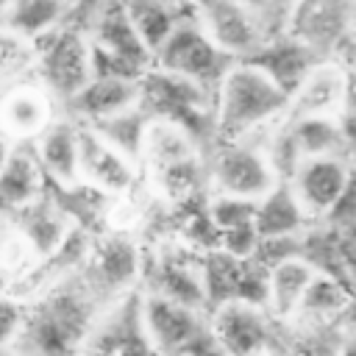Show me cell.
<instances>
[{"instance_id": "22", "label": "cell", "mask_w": 356, "mask_h": 356, "mask_svg": "<svg viewBox=\"0 0 356 356\" xmlns=\"http://www.w3.org/2000/svg\"><path fill=\"white\" fill-rule=\"evenodd\" d=\"M75 0H8L3 3V33L42 42L58 28L70 25Z\"/></svg>"}, {"instance_id": "4", "label": "cell", "mask_w": 356, "mask_h": 356, "mask_svg": "<svg viewBox=\"0 0 356 356\" xmlns=\"http://www.w3.org/2000/svg\"><path fill=\"white\" fill-rule=\"evenodd\" d=\"M139 106L150 114V120L172 122L192 134L200 145L206 136H214V108L217 92L197 86L192 81L175 78L161 70H150L139 81Z\"/></svg>"}, {"instance_id": "11", "label": "cell", "mask_w": 356, "mask_h": 356, "mask_svg": "<svg viewBox=\"0 0 356 356\" xmlns=\"http://www.w3.org/2000/svg\"><path fill=\"white\" fill-rule=\"evenodd\" d=\"M78 356H156L142 323V295L128 292L103 309Z\"/></svg>"}, {"instance_id": "10", "label": "cell", "mask_w": 356, "mask_h": 356, "mask_svg": "<svg viewBox=\"0 0 356 356\" xmlns=\"http://www.w3.org/2000/svg\"><path fill=\"white\" fill-rule=\"evenodd\" d=\"M139 248L125 234H106L103 239H97L92 245L86 264L81 267L83 281L103 306H111L114 300L134 292V281L139 278Z\"/></svg>"}, {"instance_id": "8", "label": "cell", "mask_w": 356, "mask_h": 356, "mask_svg": "<svg viewBox=\"0 0 356 356\" xmlns=\"http://www.w3.org/2000/svg\"><path fill=\"white\" fill-rule=\"evenodd\" d=\"M192 14L234 61L253 58L273 39L261 8L250 0H192Z\"/></svg>"}, {"instance_id": "26", "label": "cell", "mask_w": 356, "mask_h": 356, "mask_svg": "<svg viewBox=\"0 0 356 356\" xmlns=\"http://www.w3.org/2000/svg\"><path fill=\"white\" fill-rule=\"evenodd\" d=\"M353 298H356V292L348 284H342L334 275L317 273V278L312 281V286H309V292H306V298H303V303L292 320H298L306 328L331 325L334 320L348 317Z\"/></svg>"}, {"instance_id": "27", "label": "cell", "mask_w": 356, "mask_h": 356, "mask_svg": "<svg viewBox=\"0 0 356 356\" xmlns=\"http://www.w3.org/2000/svg\"><path fill=\"white\" fill-rule=\"evenodd\" d=\"M128 8L145 44L153 50V58L156 50L167 42V36L178 28V22L186 17L181 14V6L175 0H128Z\"/></svg>"}, {"instance_id": "19", "label": "cell", "mask_w": 356, "mask_h": 356, "mask_svg": "<svg viewBox=\"0 0 356 356\" xmlns=\"http://www.w3.org/2000/svg\"><path fill=\"white\" fill-rule=\"evenodd\" d=\"M33 145L39 164L44 167L47 178L61 189L81 186V122L58 117Z\"/></svg>"}, {"instance_id": "15", "label": "cell", "mask_w": 356, "mask_h": 356, "mask_svg": "<svg viewBox=\"0 0 356 356\" xmlns=\"http://www.w3.org/2000/svg\"><path fill=\"white\" fill-rule=\"evenodd\" d=\"M142 323L156 356H170L197 345L209 334V314L178 300L145 292L142 295Z\"/></svg>"}, {"instance_id": "17", "label": "cell", "mask_w": 356, "mask_h": 356, "mask_svg": "<svg viewBox=\"0 0 356 356\" xmlns=\"http://www.w3.org/2000/svg\"><path fill=\"white\" fill-rule=\"evenodd\" d=\"M56 120V97L36 78L6 89L0 108L6 142H36Z\"/></svg>"}, {"instance_id": "30", "label": "cell", "mask_w": 356, "mask_h": 356, "mask_svg": "<svg viewBox=\"0 0 356 356\" xmlns=\"http://www.w3.org/2000/svg\"><path fill=\"white\" fill-rule=\"evenodd\" d=\"M337 356H356V331H348V334L339 339Z\"/></svg>"}, {"instance_id": "6", "label": "cell", "mask_w": 356, "mask_h": 356, "mask_svg": "<svg viewBox=\"0 0 356 356\" xmlns=\"http://www.w3.org/2000/svg\"><path fill=\"white\" fill-rule=\"evenodd\" d=\"M97 75L95 47L81 25H64L39 42L36 81L56 97V103H70L78 97Z\"/></svg>"}, {"instance_id": "12", "label": "cell", "mask_w": 356, "mask_h": 356, "mask_svg": "<svg viewBox=\"0 0 356 356\" xmlns=\"http://www.w3.org/2000/svg\"><path fill=\"white\" fill-rule=\"evenodd\" d=\"M139 161L114 147L92 125L81 122V184L108 200L128 197L139 186Z\"/></svg>"}, {"instance_id": "14", "label": "cell", "mask_w": 356, "mask_h": 356, "mask_svg": "<svg viewBox=\"0 0 356 356\" xmlns=\"http://www.w3.org/2000/svg\"><path fill=\"white\" fill-rule=\"evenodd\" d=\"M289 184L298 200L303 203V209L309 211V217L314 222H323L331 217V211L342 203V197L353 186V172L345 153L314 156V159H303L295 167Z\"/></svg>"}, {"instance_id": "18", "label": "cell", "mask_w": 356, "mask_h": 356, "mask_svg": "<svg viewBox=\"0 0 356 356\" xmlns=\"http://www.w3.org/2000/svg\"><path fill=\"white\" fill-rule=\"evenodd\" d=\"M47 172L39 164L31 142H6L0 170V197L6 214H19L33 206L47 186Z\"/></svg>"}, {"instance_id": "24", "label": "cell", "mask_w": 356, "mask_h": 356, "mask_svg": "<svg viewBox=\"0 0 356 356\" xmlns=\"http://www.w3.org/2000/svg\"><path fill=\"white\" fill-rule=\"evenodd\" d=\"M314 220L298 200L289 181H281L273 192H267L259 200L256 209V228L261 239H278V236H303Z\"/></svg>"}, {"instance_id": "7", "label": "cell", "mask_w": 356, "mask_h": 356, "mask_svg": "<svg viewBox=\"0 0 356 356\" xmlns=\"http://www.w3.org/2000/svg\"><path fill=\"white\" fill-rule=\"evenodd\" d=\"M231 64H234V58L228 53H222L220 44L200 28V22L195 19L192 6H189V14L167 36V42L156 50L153 67L217 92V86L225 78V72L231 70Z\"/></svg>"}, {"instance_id": "32", "label": "cell", "mask_w": 356, "mask_h": 356, "mask_svg": "<svg viewBox=\"0 0 356 356\" xmlns=\"http://www.w3.org/2000/svg\"><path fill=\"white\" fill-rule=\"evenodd\" d=\"M286 3H289V0H286Z\"/></svg>"}, {"instance_id": "5", "label": "cell", "mask_w": 356, "mask_h": 356, "mask_svg": "<svg viewBox=\"0 0 356 356\" xmlns=\"http://www.w3.org/2000/svg\"><path fill=\"white\" fill-rule=\"evenodd\" d=\"M206 175L209 192H222L248 200H261L284 181L270 156L267 142H259L256 136L217 142L206 161Z\"/></svg>"}, {"instance_id": "23", "label": "cell", "mask_w": 356, "mask_h": 356, "mask_svg": "<svg viewBox=\"0 0 356 356\" xmlns=\"http://www.w3.org/2000/svg\"><path fill=\"white\" fill-rule=\"evenodd\" d=\"M248 61H253V64H259L289 97H292V92L303 83V78L312 72V67L317 64V61H323L314 50H309L306 44H300L298 39H292V36H286L284 31L278 33V36H273L253 58H248Z\"/></svg>"}, {"instance_id": "3", "label": "cell", "mask_w": 356, "mask_h": 356, "mask_svg": "<svg viewBox=\"0 0 356 356\" xmlns=\"http://www.w3.org/2000/svg\"><path fill=\"white\" fill-rule=\"evenodd\" d=\"M83 31L92 39L97 72L142 81L153 70V50L145 44L128 0H95Z\"/></svg>"}, {"instance_id": "2", "label": "cell", "mask_w": 356, "mask_h": 356, "mask_svg": "<svg viewBox=\"0 0 356 356\" xmlns=\"http://www.w3.org/2000/svg\"><path fill=\"white\" fill-rule=\"evenodd\" d=\"M203 145L172 122L153 120L142 147V170L147 175L150 192L172 206L189 203L200 184L209 189Z\"/></svg>"}, {"instance_id": "20", "label": "cell", "mask_w": 356, "mask_h": 356, "mask_svg": "<svg viewBox=\"0 0 356 356\" xmlns=\"http://www.w3.org/2000/svg\"><path fill=\"white\" fill-rule=\"evenodd\" d=\"M139 106V81L122 75H103L97 72L92 83L67 103V114L78 122L95 125L111 120L128 108Z\"/></svg>"}, {"instance_id": "31", "label": "cell", "mask_w": 356, "mask_h": 356, "mask_svg": "<svg viewBox=\"0 0 356 356\" xmlns=\"http://www.w3.org/2000/svg\"><path fill=\"white\" fill-rule=\"evenodd\" d=\"M345 156H348V164H350L353 181H356V131H350V136H348V147H345Z\"/></svg>"}, {"instance_id": "16", "label": "cell", "mask_w": 356, "mask_h": 356, "mask_svg": "<svg viewBox=\"0 0 356 356\" xmlns=\"http://www.w3.org/2000/svg\"><path fill=\"white\" fill-rule=\"evenodd\" d=\"M350 92L353 89H350L348 70L334 58H323L292 92L286 120H300V117L345 120L350 108Z\"/></svg>"}, {"instance_id": "29", "label": "cell", "mask_w": 356, "mask_h": 356, "mask_svg": "<svg viewBox=\"0 0 356 356\" xmlns=\"http://www.w3.org/2000/svg\"><path fill=\"white\" fill-rule=\"evenodd\" d=\"M256 209H259V200L234 197V195L206 189V211H209L217 234H225V231H234V228H242V225H253L256 222Z\"/></svg>"}, {"instance_id": "9", "label": "cell", "mask_w": 356, "mask_h": 356, "mask_svg": "<svg viewBox=\"0 0 356 356\" xmlns=\"http://www.w3.org/2000/svg\"><path fill=\"white\" fill-rule=\"evenodd\" d=\"M281 22L286 36L320 58H334L356 31V0H289Z\"/></svg>"}, {"instance_id": "28", "label": "cell", "mask_w": 356, "mask_h": 356, "mask_svg": "<svg viewBox=\"0 0 356 356\" xmlns=\"http://www.w3.org/2000/svg\"><path fill=\"white\" fill-rule=\"evenodd\" d=\"M150 114L142 108V106H134L111 120H103V122H95L92 128L106 136L114 147H120L122 153H128L134 161L142 164V147H145V136H147V128H150Z\"/></svg>"}, {"instance_id": "25", "label": "cell", "mask_w": 356, "mask_h": 356, "mask_svg": "<svg viewBox=\"0 0 356 356\" xmlns=\"http://www.w3.org/2000/svg\"><path fill=\"white\" fill-rule=\"evenodd\" d=\"M314 278H317V267L303 256H292V259L270 267L267 312L275 320H292Z\"/></svg>"}, {"instance_id": "21", "label": "cell", "mask_w": 356, "mask_h": 356, "mask_svg": "<svg viewBox=\"0 0 356 356\" xmlns=\"http://www.w3.org/2000/svg\"><path fill=\"white\" fill-rule=\"evenodd\" d=\"M147 278H150L147 292L178 300L184 306H192V309H200V312L209 314L200 259L189 261L178 253H161L147 264Z\"/></svg>"}, {"instance_id": "1", "label": "cell", "mask_w": 356, "mask_h": 356, "mask_svg": "<svg viewBox=\"0 0 356 356\" xmlns=\"http://www.w3.org/2000/svg\"><path fill=\"white\" fill-rule=\"evenodd\" d=\"M289 95L253 61H234L217 86L214 142L248 139L284 122Z\"/></svg>"}, {"instance_id": "13", "label": "cell", "mask_w": 356, "mask_h": 356, "mask_svg": "<svg viewBox=\"0 0 356 356\" xmlns=\"http://www.w3.org/2000/svg\"><path fill=\"white\" fill-rule=\"evenodd\" d=\"M273 323L264 306L231 300L209 312V331L225 356H259L273 348Z\"/></svg>"}]
</instances>
